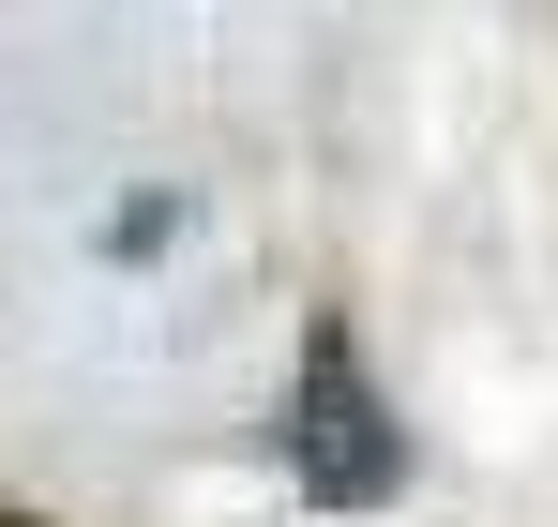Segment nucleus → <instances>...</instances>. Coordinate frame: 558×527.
I'll return each mask as SVG.
<instances>
[{"label": "nucleus", "instance_id": "nucleus-1", "mask_svg": "<svg viewBox=\"0 0 558 527\" xmlns=\"http://www.w3.org/2000/svg\"><path fill=\"white\" fill-rule=\"evenodd\" d=\"M287 467H302V498H332V513H377L392 482H408V438H392V407H377V377L348 332H317L302 377H287Z\"/></svg>", "mask_w": 558, "mask_h": 527}, {"label": "nucleus", "instance_id": "nucleus-2", "mask_svg": "<svg viewBox=\"0 0 558 527\" xmlns=\"http://www.w3.org/2000/svg\"><path fill=\"white\" fill-rule=\"evenodd\" d=\"M0 527H31V513H0Z\"/></svg>", "mask_w": 558, "mask_h": 527}]
</instances>
